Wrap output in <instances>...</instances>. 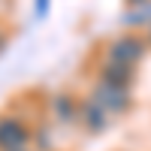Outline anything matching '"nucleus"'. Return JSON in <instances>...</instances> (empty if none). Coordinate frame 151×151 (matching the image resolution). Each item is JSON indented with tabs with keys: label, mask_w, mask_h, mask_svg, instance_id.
Returning <instances> with one entry per match:
<instances>
[{
	"label": "nucleus",
	"mask_w": 151,
	"mask_h": 151,
	"mask_svg": "<svg viewBox=\"0 0 151 151\" xmlns=\"http://www.w3.org/2000/svg\"><path fill=\"white\" fill-rule=\"evenodd\" d=\"M94 103L106 112V115H112V112H124L130 103L127 97V85H112V82H100L97 91H94Z\"/></svg>",
	"instance_id": "obj_1"
},
{
	"label": "nucleus",
	"mask_w": 151,
	"mask_h": 151,
	"mask_svg": "<svg viewBox=\"0 0 151 151\" xmlns=\"http://www.w3.org/2000/svg\"><path fill=\"white\" fill-rule=\"evenodd\" d=\"M27 136V127L18 118H0V151H24Z\"/></svg>",
	"instance_id": "obj_2"
},
{
	"label": "nucleus",
	"mask_w": 151,
	"mask_h": 151,
	"mask_svg": "<svg viewBox=\"0 0 151 151\" xmlns=\"http://www.w3.org/2000/svg\"><path fill=\"white\" fill-rule=\"evenodd\" d=\"M139 58H142V42L136 36H121V40H115L109 45V60H115V64L133 67Z\"/></svg>",
	"instance_id": "obj_3"
},
{
	"label": "nucleus",
	"mask_w": 151,
	"mask_h": 151,
	"mask_svg": "<svg viewBox=\"0 0 151 151\" xmlns=\"http://www.w3.org/2000/svg\"><path fill=\"white\" fill-rule=\"evenodd\" d=\"M82 112H85V124H88L91 130H100V127L106 124V112L100 109V106L94 103V100H88V103L82 106Z\"/></svg>",
	"instance_id": "obj_4"
},
{
	"label": "nucleus",
	"mask_w": 151,
	"mask_h": 151,
	"mask_svg": "<svg viewBox=\"0 0 151 151\" xmlns=\"http://www.w3.org/2000/svg\"><path fill=\"white\" fill-rule=\"evenodd\" d=\"M48 12V0H36V15H45Z\"/></svg>",
	"instance_id": "obj_5"
},
{
	"label": "nucleus",
	"mask_w": 151,
	"mask_h": 151,
	"mask_svg": "<svg viewBox=\"0 0 151 151\" xmlns=\"http://www.w3.org/2000/svg\"><path fill=\"white\" fill-rule=\"evenodd\" d=\"M130 3H142V0H130Z\"/></svg>",
	"instance_id": "obj_6"
}]
</instances>
